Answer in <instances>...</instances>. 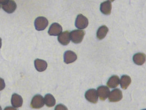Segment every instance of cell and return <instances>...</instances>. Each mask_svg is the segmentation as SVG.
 Here are the masks:
<instances>
[{
    "label": "cell",
    "instance_id": "cell-10",
    "mask_svg": "<svg viewBox=\"0 0 146 110\" xmlns=\"http://www.w3.org/2000/svg\"><path fill=\"white\" fill-rule=\"evenodd\" d=\"M58 40L59 43L63 45L66 46L68 45L70 41V33L68 31H66L62 33L58 37Z\"/></svg>",
    "mask_w": 146,
    "mask_h": 110
},
{
    "label": "cell",
    "instance_id": "cell-19",
    "mask_svg": "<svg viewBox=\"0 0 146 110\" xmlns=\"http://www.w3.org/2000/svg\"><path fill=\"white\" fill-rule=\"evenodd\" d=\"M44 100L46 105L49 107L54 106L56 104V100L54 97L50 94H48L45 95Z\"/></svg>",
    "mask_w": 146,
    "mask_h": 110
},
{
    "label": "cell",
    "instance_id": "cell-3",
    "mask_svg": "<svg viewBox=\"0 0 146 110\" xmlns=\"http://www.w3.org/2000/svg\"><path fill=\"white\" fill-rule=\"evenodd\" d=\"M35 27L37 30L41 31L45 29L48 24V20L44 17H38L35 21Z\"/></svg>",
    "mask_w": 146,
    "mask_h": 110
},
{
    "label": "cell",
    "instance_id": "cell-16",
    "mask_svg": "<svg viewBox=\"0 0 146 110\" xmlns=\"http://www.w3.org/2000/svg\"><path fill=\"white\" fill-rule=\"evenodd\" d=\"M131 79L129 76L126 75H123L120 80V84L121 88L123 89H126L131 84Z\"/></svg>",
    "mask_w": 146,
    "mask_h": 110
},
{
    "label": "cell",
    "instance_id": "cell-7",
    "mask_svg": "<svg viewBox=\"0 0 146 110\" xmlns=\"http://www.w3.org/2000/svg\"><path fill=\"white\" fill-rule=\"evenodd\" d=\"M97 94L101 100H105L109 96L110 90L106 86H100L97 88Z\"/></svg>",
    "mask_w": 146,
    "mask_h": 110
},
{
    "label": "cell",
    "instance_id": "cell-9",
    "mask_svg": "<svg viewBox=\"0 0 146 110\" xmlns=\"http://www.w3.org/2000/svg\"><path fill=\"white\" fill-rule=\"evenodd\" d=\"M2 8L8 13H12L17 8V5L14 0H9L6 3L2 5Z\"/></svg>",
    "mask_w": 146,
    "mask_h": 110
},
{
    "label": "cell",
    "instance_id": "cell-11",
    "mask_svg": "<svg viewBox=\"0 0 146 110\" xmlns=\"http://www.w3.org/2000/svg\"><path fill=\"white\" fill-rule=\"evenodd\" d=\"M77 59V56L74 52L66 51L64 54V61L66 64L75 62Z\"/></svg>",
    "mask_w": 146,
    "mask_h": 110
},
{
    "label": "cell",
    "instance_id": "cell-28",
    "mask_svg": "<svg viewBox=\"0 0 146 110\" xmlns=\"http://www.w3.org/2000/svg\"><path fill=\"white\" fill-rule=\"evenodd\" d=\"M0 8H1V5H0Z\"/></svg>",
    "mask_w": 146,
    "mask_h": 110
},
{
    "label": "cell",
    "instance_id": "cell-27",
    "mask_svg": "<svg viewBox=\"0 0 146 110\" xmlns=\"http://www.w3.org/2000/svg\"><path fill=\"white\" fill-rule=\"evenodd\" d=\"M146 110V109H143V110Z\"/></svg>",
    "mask_w": 146,
    "mask_h": 110
},
{
    "label": "cell",
    "instance_id": "cell-22",
    "mask_svg": "<svg viewBox=\"0 0 146 110\" xmlns=\"http://www.w3.org/2000/svg\"><path fill=\"white\" fill-rule=\"evenodd\" d=\"M4 110H18L17 109H15V107H6Z\"/></svg>",
    "mask_w": 146,
    "mask_h": 110
},
{
    "label": "cell",
    "instance_id": "cell-20",
    "mask_svg": "<svg viewBox=\"0 0 146 110\" xmlns=\"http://www.w3.org/2000/svg\"><path fill=\"white\" fill-rule=\"evenodd\" d=\"M54 110H68L67 107H66V106H64V105L62 104H59L57 105L56 107Z\"/></svg>",
    "mask_w": 146,
    "mask_h": 110
},
{
    "label": "cell",
    "instance_id": "cell-21",
    "mask_svg": "<svg viewBox=\"0 0 146 110\" xmlns=\"http://www.w3.org/2000/svg\"><path fill=\"white\" fill-rule=\"evenodd\" d=\"M5 86H6V85H5V81L2 78H0V91L4 89L5 88Z\"/></svg>",
    "mask_w": 146,
    "mask_h": 110
},
{
    "label": "cell",
    "instance_id": "cell-25",
    "mask_svg": "<svg viewBox=\"0 0 146 110\" xmlns=\"http://www.w3.org/2000/svg\"><path fill=\"white\" fill-rule=\"evenodd\" d=\"M110 1V2H113V1H114V0H109Z\"/></svg>",
    "mask_w": 146,
    "mask_h": 110
},
{
    "label": "cell",
    "instance_id": "cell-14",
    "mask_svg": "<svg viewBox=\"0 0 146 110\" xmlns=\"http://www.w3.org/2000/svg\"><path fill=\"white\" fill-rule=\"evenodd\" d=\"M101 12L105 15H110L111 10V4L110 1L102 2L100 6Z\"/></svg>",
    "mask_w": 146,
    "mask_h": 110
},
{
    "label": "cell",
    "instance_id": "cell-17",
    "mask_svg": "<svg viewBox=\"0 0 146 110\" xmlns=\"http://www.w3.org/2000/svg\"><path fill=\"white\" fill-rule=\"evenodd\" d=\"M119 84L120 79L117 75H113L107 81V86L110 88H115Z\"/></svg>",
    "mask_w": 146,
    "mask_h": 110
},
{
    "label": "cell",
    "instance_id": "cell-2",
    "mask_svg": "<svg viewBox=\"0 0 146 110\" xmlns=\"http://www.w3.org/2000/svg\"><path fill=\"white\" fill-rule=\"evenodd\" d=\"M44 104V97L40 95H36L32 99L30 106L33 109H38L42 108Z\"/></svg>",
    "mask_w": 146,
    "mask_h": 110
},
{
    "label": "cell",
    "instance_id": "cell-24",
    "mask_svg": "<svg viewBox=\"0 0 146 110\" xmlns=\"http://www.w3.org/2000/svg\"><path fill=\"white\" fill-rule=\"evenodd\" d=\"M1 46H2V39L0 38V49L1 47Z\"/></svg>",
    "mask_w": 146,
    "mask_h": 110
},
{
    "label": "cell",
    "instance_id": "cell-15",
    "mask_svg": "<svg viewBox=\"0 0 146 110\" xmlns=\"http://www.w3.org/2000/svg\"><path fill=\"white\" fill-rule=\"evenodd\" d=\"M11 103L14 107L18 108L22 107L23 105V99L22 96L17 94H13L12 96Z\"/></svg>",
    "mask_w": 146,
    "mask_h": 110
},
{
    "label": "cell",
    "instance_id": "cell-13",
    "mask_svg": "<svg viewBox=\"0 0 146 110\" xmlns=\"http://www.w3.org/2000/svg\"><path fill=\"white\" fill-rule=\"evenodd\" d=\"M34 65L37 71L40 72L44 71L47 67V62L45 61L40 59H35L34 62Z\"/></svg>",
    "mask_w": 146,
    "mask_h": 110
},
{
    "label": "cell",
    "instance_id": "cell-4",
    "mask_svg": "<svg viewBox=\"0 0 146 110\" xmlns=\"http://www.w3.org/2000/svg\"><path fill=\"white\" fill-rule=\"evenodd\" d=\"M88 18L82 15H79L75 21V27L79 29H84L88 26Z\"/></svg>",
    "mask_w": 146,
    "mask_h": 110
},
{
    "label": "cell",
    "instance_id": "cell-18",
    "mask_svg": "<svg viewBox=\"0 0 146 110\" xmlns=\"http://www.w3.org/2000/svg\"><path fill=\"white\" fill-rule=\"evenodd\" d=\"M108 28L105 25L101 26L97 30V37L99 40H102L107 35V34L108 33Z\"/></svg>",
    "mask_w": 146,
    "mask_h": 110
},
{
    "label": "cell",
    "instance_id": "cell-26",
    "mask_svg": "<svg viewBox=\"0 0 146 110\" xmlns=\"http://www.w3.org/2000/svg\"><path fill=\"white\" fill-rule=\"evenodd\" d=\"M0 110H2V108H1V106H0Z\"/></svg>",
    "mask_w": 146,
    "mask_h": 110
},
{
    "label": "cell",
    "instance_id": "cell-23",
    "mask_svg": "<svg viewBox=\"0 0 146 110\" xmlns=\"http://www.w3.org/2000/svg\"><path fill=\"white\" fill-rule=\"evenodd\" d=\"M9 0H0V3H1L2 5H4L5 3H6Z\"/></svg>",
    "mask_w": 146,
    "mask_h": 110
},
{
    "label": "cell",
    "instance_id": "cell-5",
    "mask_svg": "<svg viewBox=\"0 0 146 110\" xmlns=\"http://www.w3.org/2000/svg\"><path fill=\"white\" fill-rule=\"evenodd\" d=\"M85 96L86 99L90 103H96L98 101V96L97 90L95 89H91L88 90L85 93Z\"/></svg>",
    "mask_w": 146,
    "mask_h": 110
},
{
    "label": "cell",
    "instance_id": "cell-1",
    "mask_svg": "<svg viewBox=\"0 0 146 110\" xmlns=\"http://www.w3.org/2000/svg\"><path fill=\"white\" fill-rule=\"evenodd\" d=\"M85 32L82 30H74L70 33V40L75 44H79L82 41Z\"/></svg>",
    "mask_w": 146,
    "mask_h": 110
},
{
    "label": "cell",
    "instance_id": "cell-6",
    "mask_svg": "<svg viewBox=\"0 0 146 110\" xmlns=\"http://www.w3.org/2000/svg\"><path fill=\"white\" fill-rule=\"evenodd\" d=\"M108 97L110 102H118L122 99L123 94L119 89H115L110 92Z\"/></svg>",
    "mask_w": 146,
    "mask_h": 110
},
{
    "label": "cell",
    "instance_id": "cell-12",
    "mask_svg": "<svg viewBox=\"0 0 146 110\" xmlns=\"http://www.w3.org/2000/svg\"><path fill=\"white\" fill-rule=\"evenodd\" d=\"M133 61L137 65H142L146 61V55L143 53H137L133 55Z\"/></svg>",
    "mask_w": 146,
    "mask_h": 110
},
{
    "label": "cell",
    "instance_id": "cell-8",
    "mask_svg": "<svg viewBox=\"0 0 146 110\" xmlns=\"http://www.w3.org/2000/svg\"><path fill=\"white\" fill-rule=\"evenodd\" d=\"M48 33L52 36L59 35L62 33V27L58 23H53L50 26Z\"/></svg>",
    "mask_w": 146,
    "mask_h": 110
}]
</instances>
